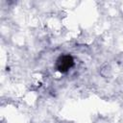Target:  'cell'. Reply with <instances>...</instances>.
Wrapping results in <instances>:
<instances>
[{"instance_id": "6da1fadb", "label": "cell", "mask_w": 123, "mask_h": 123, "mask_svg": "<svg viewBox=\"0 0 123 123\" xmlns=\"http://www.w3.org/2000/svg\"><path fill=\"white\" fill-rule=\"evenodd\" d=\"M74 65V60L70 55H62L56 62V68L61 73H65Z\"/></svg>"}]
</instances>
